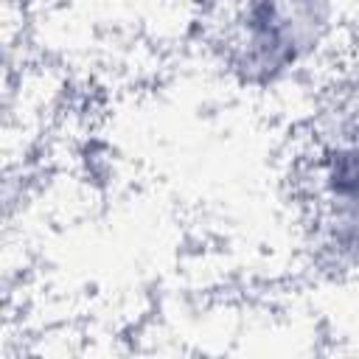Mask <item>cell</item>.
I'll return each mask as SVG.
<instances>
[{"instance_id":"obj_1","label":"cell","mask_w":359,"mask_h":359,"mask_svg":"<svg viewBox=\"0 0 359 359\" xmlns=\"http://www.w3.org/2000/svg\"><path fill=\"white\" fill-rule=\"evenodd\" d=\"M331 28L294 0H224V59L250 84H272L317 56Z\"/></svg>"},{"instance_id":"obj_2","label":"cell","mask_w":359,"mask_h":359,"mask_svg":"<svg viewBox=\"0 0 359 359\" xmlns=\"http://www.w3.org/2000/svg\"><path fill=\"white\" fill-rule=\"evenodd\" d=\"M314 205L323 224L339 238L359 236V115L342 118L311 157L309 168Z\"/></svg>"},{"instance_id":"obj_3","label":"cell","mask_w":359,"mask_h":359,"mask_svg":"<svg viewBox=\"0 0 359 359\" xmlns=\"http://www.w3.org/2000/svg\"><path fill=\"white\" fill-rule=\"evenodd\" d=\"M309 17H314L320 25L334 28V17H337V0H294Z\"/></svg>"}]
</instances>
